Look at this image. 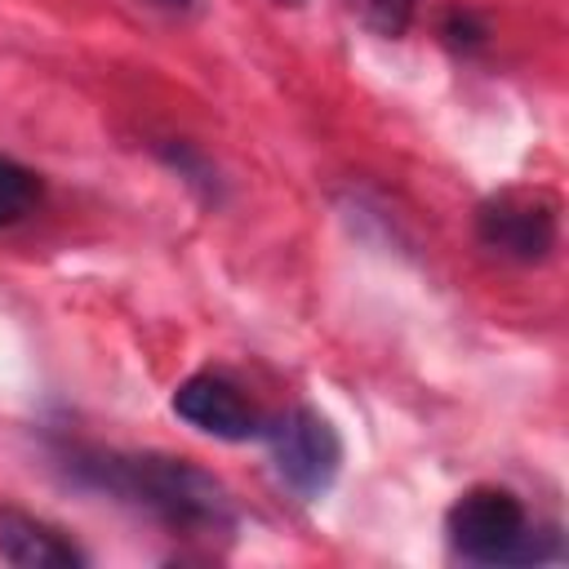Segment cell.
<instances>
[{
    "label": "cell",
    "instance_id": "cell-5",
    "mask_svg": "<svg viewBox=\"0 0 569 569\" xmlns=\"http://www.w3.org/2000/svg\"><path fill=\"white\" fill-rule=\"evenodd\" d=\"M173 413L196 427L200 436H213V440H227V445H240V440H262V409L222 373H191L173 387Z\"/></svg>",
    "mask_w": 569,
    "mask_h": 569
},
{
    "label": "cell",
    "instance_id": "cell-8",
    "mask_svg": "<svg viewBox=\"0 0 569 569\" xmlns=\"http://www.w3.org/2000/svg\"><path fill=\"white\" fill-rule=\"evenodd\" d=\"M160 160H164L182 182H191L204 200H213V204L222 200V178H218V169H213L196 147H187V142H164V147H160Z\"/></svg>",
    "mask_w": 569,
    "mask_h": 569
},
{
    "label": "cell",
    "instance_id": "cell-1",
    "mask_svg": "<svg viewBox=\"0 0 569 569\" xmlns=\"http://www.w3.org/2000/svg\"><path fill=\"white\" fill-rule=\"evenodd\" d=\"M67 476L93 493H107L173 533L218 538L236 529V502L227 485L191 458L173 453H129V449H67Z\"/></svg>",
    "mask_w": 569,
    "mask_h": 569
},
{
    "label": "cell",
    "instance_id": "cell-9",
    "mask_svg": "<svg viewBox=\"0 0 569 569\" xmlns=\"http://www.w3.org/2000/svg\"><path fill=\"white\" fill-rule=\"evenodd\" d=\"M351 9L360 13V22L387 40H400L413 18H418V0H351Z\"/></svg>",
    "mask_w": 569,
    "mask_h": 569
},
{
    "label": "cell",
    "instance_id": "cell-6",
    "mask_svg": "<svg viewBox=\"0 0 569 569\" xmlns=\"http://www.w3.org/2000/svg\"><path fill=\"white\" fill-rule=\"evenodd\" d=\"M0 560L18 569H80L89 556L49 520L22 511V507H0Z\"/></svg>",
    "mask_w": 569,
    "mask_h": 569
},
{
    "label": "cell",
    "instance_id": "cell-10",
    "mask_svg": "<svg viewBox=\"0 0 569 569\" xmlns=\"http://www.w3.org/2000/svg\"><path fill=\"white\" fill-rule=\"evenodd\" d=\"M485 36H489V27H485L471 9H449V18H445V40H449L453 49H476V44H485Z\"/></svg>",
    "mask_w": 569,
    "mask_h": 569
},
{
    "label": "cell",
    "instance_id": "cell-4",
    "mask_svg": "<svg viewBox=\"0 0 569 569\" xmlns=\"http://www.w3.org/2000/svg\"><path fill=\"white\" fill-rule=\"evenodd\" d=\"M476 236L507 262H542L560 240V204L547 191H498L476 209Z\"/></svg>",
    "mask_w": 569,
    "mask_h": 569
},
{
    "label": "cell",
    "instance_id": "cell-11",
    "mask_svg": "<svg viewBox=\"0 0 569 569\" xmlns=\"http://www.w3.org/2000/svg\"><path fill=\"white\" fill-rule=\"evenodd\" d=\"M147 4H156V9H164V13H191V9H196V0H147Z\"/></svg>",
    "mask_w": 569,
    "mask_h": 569
},
{
    "label": "cell",
    "instance_id": "cell-3",
    "mask_svg": "<svg viewBox=\"0 0 569 569\" xmlns=\"http://www.w3.org/2000/svg\"><path fill=\"white\" fill-rule=\"evenodd\" d=\"M262 440L271 449V467H276L280 485L293 489L302 502H316L333 489V480L342 471V436L320 409L293 405V409L267 418Z\"/></svg>",
    "mask_w": 569,
    "mask_h": 569
},
{
    "label": "cell",
    "instance_id": "cell-7",
    "mask_svg": "<svg viewBox=\"0 0 569 569\" xmlns=\"http://www.w3.org/2000/svg\"><path fill=\"white\" fill-rule=\"evenodd\" d=\"M36 200H40V178L27 164L0 156V227H13L18 218H27Z\"/></svg>",
    "mask_w": 569,
    "mask_h": 569
},
{
    "label": "cell",
    "instance_id": "cell-2",
    "mask_svg": "<svg viewBox=\"0 0 569 569\" xmlns=\"http://www.w3.org/2000/svg\"><path fill=\"white\" fill-rule=\"evenodd\" d=\"M449 547L471 565H542L560 556L556 525H538L502 485H476L445 511Z\"/></svg>",
    "mask_w": 569,
    "mask_h": 569
}]
</instances>
